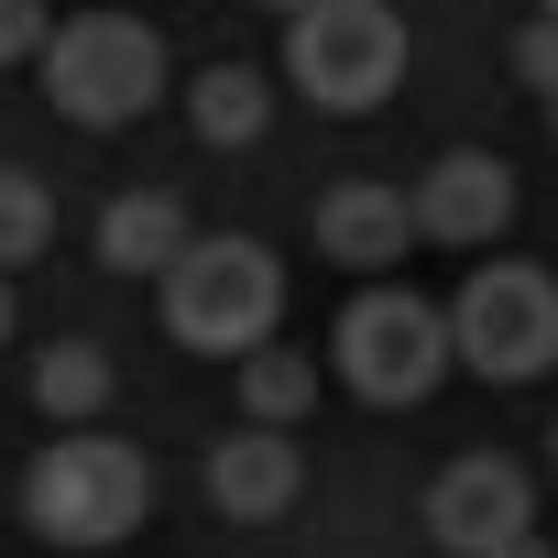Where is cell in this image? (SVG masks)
<instances>
[{
	"mask_svg": "<svg viewBox=\"0 0 558 558\" xmlns=\"http://www.w3.org/2000/svg\"><path fill=\"white\" fill-rule=\"evenodd\" d=\"M154 286H165V329L186 351H208V362H241V351H263L274 329H286V263H274L263 241H241V230L186 241Z\"/></svg>",
	"mask_w": 558,
	"mask_h": 558,
	"instance_id": "cell-1",
	"label": "cell"
},
{
	"mask_svg": "<svg viewBox=\"0 0 558 558\" xmlns=\"http://www.w3.org/2000/svg\"><path fill=\"white\" fill-rule=\"evenodd\" d=\"M143 514H154V460H143L132 438H56V449L23 471V525H34L56 558L121 547Z\"/></svg>",
	"mask_w": 558,
	"mask_h": 558,
	"instance_id": "cell-2",
	"label": "cell"
},
{
	"mask_svg": "<svg viewBox=\"0 0 558 558\" xmlns=\"http://www.w3.org/2000/svg\"><path fill=\"white\" fill-rule=\"evenodd\" d=\"M34 66H45V99H56L77 132H121V121H143V110L165 99V45H154V23H132V12H77V23H56V45H45Z\"/></svg>",
	"mask_w": 558,
	"mask_h": 558,
	"instance_id": "cell-3",
	"label": "cell"
},
{
	"mask_svg": "<svg viewBox=\"0 0 558 558\" xmlns=\"http://www.w3.org/2000/svg\"><path fill=\"white\" fill-rule=\"evenodd\" d=\"M329 362H340V384L362 395V405H427L438 384H449V307H427L416 286H373V296H351L340 307V329H329Z\"/></svg>",
	"mask_w": 558,
	"mask_h": 558,
	"instance_id": "cell-4",
	"label": "cell"
},
{
	"mask_svg": "<svg viewBox=\"0 0 558 558\" xmlns=\"http://www.w3.org/2000/svg\"><path fill=\"white\" fill-rule=\"evenodd\" d=\"M286 77L307 110H384L395 77H405V23L384 12V0H307V12L286 23Z\"/></svg>",
	"mask_w": 558,
	"mask_h": 558,
	"instance_id": "cell-5",
	"label": "cell"
},
{
	"mask_svg": "<svg viewBox=\"0 0 558 558\" xmlns=\"http://www.w3.org/2000/svg\"><path fill=\"white\" fill-rule=\"evenodd\" d=\"M449 351L482 384H536L558 362V286L536 263H482L471 286L449 296Z\"/></svg>",
	"mask_w": 558,
	"mask_h": 558,
	"instance_id": "cell-6",
	"label": "cell"
},
{
	"mask_svg": "<svg viewBox=\"0 0 558 558\" xmlns=\"http://www.w3.org/2000/svg\"><path fill=\"white\" fill-rule=\"evenodd\" d=\"M536 525V482L504 460V449H471V460H449L438 482H427V536L449 547V558H482V547H504V536H525Z\"/></svg>",
	"mask_w": 558,
	"mask_h": 558,
	"instance_id": "cell-7",
	"label": "cell"
},
{
	"mask_svg": "<svg viewBox=\"0 0 558 558\" xmlns=\"http://www.w3.org/2000/svg\"><path fill=\"white\" fill-rule=\"evenodd\" d=\"M514 230V165L504 154H438L416 175V241H449V252H482Z\"/></svg>",
	"mask_w": 558,
	"mask_h": 558,
	"instance_id": "cell-8",
	"label": "cell"
},
{
	"mask_svg": "<svg viewBox=\"0 0 558 558\" xmlns=\"http://www.w3.org/2000/svg\"><path fill=\"white\" fill-rule=\"evenodd\" d=\"M296 493H307V460H296L286 427H241V438L208 449V504H219L230 525H274Z\"/></svg>",
	"mask_w": 558,
	"mask_h": 558,
	"instance_id": "cell-9",
	"label": "cell"
},
{
	"mask_svg": "<svg viewBox=\"0 0 558 558\" xmlns=\"http://www.w3.org/2000/svg\"><path fill=\"white\" fill-rule=\"evenodd\" d=\"M405 241H416V197H405V186L351 175V186H329V197H318V252H329V263L384 274V263H405Z\"/></svg>",
	"mask_w": 558,
	"mask_h": 558,
	"instance_id": "cell-10",
	"label": "cell"
},
{
	"mask_svg": "<svg viewBox=\"0 0 558 558\" xmlns=\"http://www.w3.org/2000/svg\"><path fill=\"white\" fill-rule=\"evenodd\" d=\"M186 121H197V143L208 154H241V143H263V121H274V88H263V66H197L186 77Z\"/></svg>",
	"mask_w": 558,
	"mask_h": 558,
	"instance_id": "cell-11",
	"label": "cell"
},
{
	"mask_svg": "<svg viewBox=\"0 0 558 558\" xmlns=\"http://www.w3.org/2000/svg\"><path fill=\"white\" fill-rule=\"evenodd\" d=\"M186 241H197V230H186V208H175L165 186H143V197H110V208H99V263H110V274H165Z\"/></svg>",
	"mask_w": 558,
	"mask_h": 558,
	"instance_id": "cell-12",
	"label": "cell"
},
{
	"mask_svg": "<svg viewBox=\"0 0 558 558\" xmlns=\"http://www.w3.org/2000/svg\"><path fill=\"white\" fill-rule=\"evenodd\" d=\"M110 395H121V373H110V351H99V340H56V351H34V405H45L56 427L110 416Z\"/></svg>",
	"mask_w": 558,
	"mask_h": 558,
	"instance_id": "cell-13",
	"label": "cell"
},
{
	"mask_svg": "<svg viewBox=\"0 0 558 558\" xmlns=\"http://www.w3.org/2000/svg\"><path fill=\"white\" fill-rule=\"evenodd\" d=\"M307 405H318V362L307 351H274V340L241 351V416L252 427H296Z\"/></svg>",
	"mask_w": 558,
	"mask_h": 558,
	"instance_id": "cell-14",
	"label": "cell"
},
{
	"mask_svg": "<svg viewBox=\"0 0 558 558\" xmlns=\"http://www.w3.org/2000/svg\"><path fill=\"white\" fill-rule=\"evenodd\" d=\"M45 241H56V186H45V175H23V165H0V274L34 263Z\"/></svg>",
	"mask_w": 558,
	"mask_h": 558,
	"instance_id": "cell-15",
	"label": "cell"
},
{
	"mask_svg": "<svg viewBox=\"0 0 558 558\" xmlns=\"http://www.w3.org/2000/svg\"><path fill=\"white\" fill-rule=\"evenodd\" d=\"M56 45V0H0V66H34Z\"/></svg>",
	"mask_w": 558,
	"mask_h": 558,
	"instance_id": "cell-16",
	"label": "cell"
},
{
	"mask_svg": "<svg viewBox=\"0 0 558 558\" xmlns=\"http://www.w3.org/2000/svg\"><path fill=\"white\" fill-rule=\"evenodd\" d=\"M514 77H525V88H547V99H558V12H536V23H525V34H514Z\"/></svg>",
	"mask_w": 558,
	"mask_h": 558,
	"instance_id": "cell-17",
	"label": "cell"
},
{
	"mask_svg": "<svg viewBox=\"0 0 558 558\" xmlns=\"http://www.w3.org/2000/svg\"><path fill=\"white\" fill-rule=\"evenodd\" d=\"M482 558H558V547H547V536L525 525V536H504V547H482Z\"/></svg>",
	"mask_w": 558,
	"mask_h": 558,
	"instance_id": "cell-18",
	"label": "cell"
},
{
	"mask_svg": "<svg viewBox=\"0 0 558 558\" xmlns=\"http://www.w3.org/2000/svg\"><path fill=\"white\" fill-rule=\"evenodd\" d=\"M23 329V296H12V274H0V340H12Z\"/></svg>",
	"mask_w": 558,
	"mask_h": 558,
	"instance_id": "cell-19",
	"label": "cell"
},
{
	"mask_svg": "<svg viewBox=\"0 0 558 558\" xmlns=\"http://www.w3.org/2000/svg\"><path fill=\"white\" fill-rule=\"evenodd\" d=\"M263 12H286V23H296V12H307V0H263Z\"/></svg>",
	"mask_w": 558,
	"mask_h": 558,
	"instance_id": "cell-20",
	"label": "cell"
},
{
	"mask_svg": "<svg viewBox=\"0 0 558 558\" xmlns=\"http://www.w3.org/2000/svg\"><path fill=\"white\" fill-rule=\"evenodd\" d=\"M547 460H558V427H547Z\"/></svg>",
	"mask_w": 558,
	"mask_h": 558,
	"instance_id": "cell-21",
	"label": "cell"
},
{
	"mask_svg": "<svg viewBox=\"0 0 558 558\" xmlns=\"http://www.w3.org/2000/svg\"><path fill=\"white\" fill-rule=\"evenodd\" d=\"M536 12H558V0H536Z\"/></svg>",
	"mask_w": 558,
	"mask_h": 558,
	"instance_id": "cell-22",
	"label": "cell"
},
{
	"mask_svg": "<svg viewBox=\"0 0 558 558\" xmlns=\"http://www.w3.org/2000/svg\"><path fill=\"white\" fill-rule=\"evenodd\" d=\"M547 121H558V99H547Z\"/></svg>",
	"mask_w": 558,
	"mask_h": 558,
	"instance_id": "cell-23",
	"label": "cell"
}]
</instances>
